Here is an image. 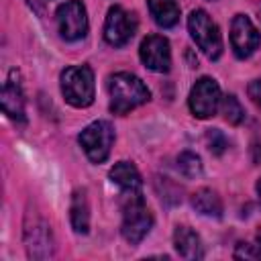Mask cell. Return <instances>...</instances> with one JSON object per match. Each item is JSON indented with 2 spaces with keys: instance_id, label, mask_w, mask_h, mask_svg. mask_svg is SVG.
Segmentation results:
<instances>
[{
  "instance_id": "cell-18",
  "label": "cell",
  "mask_w": 261,
  "mask_h": 261,
  "mask_svg": "<svg viewBox=\"0 0 261 261\" xmlns=\"http://www.w3.org/2000/svg\"><path fill=\"white\" fill-rule=\"evenodd\" d=\"M177 169H179V173H181L184 177L192 179V177H198V175L202 173V161H200V157H198L196 153L184 151V153H179V157H177Z\"/></svg>"
},
{
  "instance_id": "cell-2",
  "label": "cell",
  "mask_w": 261,
  "mask_h": 261,
  "mask_svg": "<svg viewBox=\"0 0 261 261\" xmlns=\"http://www.w3.org/2000/svg\"><path fill=\"white\" fill-rule=\"evenodd\" d=\"M153 226V216L143 202L141 192L122 194V226L120 232L126 243L139 245Z\"/></svg>"
},
{
  "instance_id": "cell-14",
  "label": "cell",
  "mask_w": 261,
  "mask_h": 261,
  "mask_svg": "<svg viewBox=\"0 0 261 261\" xmlns=\"http://www.w3.org/2000/svg\"><path fill=\"white\" fill-rule=\"evenodd\" d=\"M173 247L175 251L179 253V257L184 259H202L204 251H202V243H200V237L188 228V226H177L175 232H173Z\"/></svg>"
},
{
  "instance_id": "cell-7",
  "label": "cell",
  "mask_w": 261,
  "mask_h": 261,
  "mask_svg": "<svg viewBox=\"0 0 261 261\" xmlns=\"http://www.w3.org/2000/svg\"><path fill=\"white\" fill-rule=\"evenodd\" d=\"M190 110L196 118H210L220 104V88L212 77H200L190 92Z\"/></svg>"
},
{
  "instance_id": "cell-1",
  "label": "cell",
  "mask_w": 261,
  "mask_h": 261,
  "mask_svg": "<svg viewBox=\"0 0 261 261\" xmlns=\"http://www.w3.org/2000/svg\"><path fill=\"white\" fill-rule=\"evenodd\" d=\"M108 92H110V110L114 114H126L151 98L147 86L135 73L128 71L110 75Z\"/></svg>"
},
{
  "instance_id": "cell-6",
  "label": "cell",
  "mask_w": 261,
  "mask_h": 261,
  "mask_svg": "<svg viewBox=\"0 0 261 261\" xmlns=\"http://www.w3.org/2000/svg\"><path fill=\"white\" fill-rule=\"evenodd\" d=\"M55 18H57L59 35L65 41H77V39L86 37L88 14H86V6L80 0H69V2L61 4L55 12Z\"/></svg>"
},
{
  "instance_id": "cell-23",
  "label": "cell",
  "mask_w": 261,
  "mask_h": 261,
  "mask_svg": "<svg viewBox=\"0 0 261 261\" xmlns=\"http://www.w3.org/2000/svg\"><path fill=\"white\" fill-rule=\"evenodd\" d=\"M257 194H259V200H261V177H259V181H257Z\"/></svg>"
},
{
  "instance_id": "cell-10",
  "label": "cell",
  "mask_w": 261,
  "mask_h": 261,
  "mask_svg": "<svg viewBox=\"0 0 261 261\" xmlns=\"http://www.w3.org/2000/svg\"><path fill=\"white\" fill-rule=\"evenodd\" d=\"M141 61L151 69V71H167L171 65V51H169V43L165 37L161 35H151L141 43L139 49Z\"/></svg>"
},
{
  "instance_id": "cell-4",
  "label": "cell",
  "mask_w": 261,
  "mask_h": 261,
  "mask_svg": "<svg viewBox=\"0 0 261 261\" xmlns=\"http://www.w3.org/2000/svg\"><path fill=\"white\" fill-rule=\"evenodd\" d=\"M188 27L192 33V39L202 49V53L210 59H218L222 53V37L218 33V27L208 16L206 10H194L188 18Z\"/></svg>"
},
{
  "instance_id": "cell-15",
  "label": "cell",
  "mask_w": 261,
  "mask_h": 261,
  "mask_svg": "<svg viewBox=\"0 0 261 261\" xmlns=\"http://www.w3.org/2000/svg\"><path fill=\"white\" fill-rule=\"evenodd\" d=\"M69 216H71V226L75 232L86 234L90 228V208L86 200L84 190H75L71 196V206H69Z\"/></svg>"
},
{
  "instance_id": "cell-8",
  "label": "cell",
  "mask_w": 261,
  "mask_h": 261,
  "mask_svg": "<svg viewBox=\"0 0 261 261\" xmlns=\"http://www.w3.org/2000/svg\"><path fill=\"white\" fill-rule=\"evenodd\" d=\"M135 31H137V18L130 12H126L120 6H112L108 10L106 22H104V39L108 45L112 47L126 45L133 39Z\"/></svg>"
},
{
  "instance_id": "cell-22",
  "label": "cell",
  "mask_w": 261,
  "mask_h": 261,
  "mask_svg": "<svg viewBox=\"0 0 261 261\" xmlns=\"http://www.w3.org/2000/svg\"><path fill=\"white\" fill-rule=\"evenodd\" d=\"M255 253H257V259H261V230L257 232V237H255Z\"/></svg>"
},
{
  "instance_id": "cell-9",
  "label": "cell",
  "mask_w": 261,
  "mask_h": 261,
  "mask_svg": "<svg viewBox=\"0 0 261 261\" xmlns=\"http://www.w3.org/2000/svg\"><path fill=\"white\" fill-rule=\"evenodd\" d=\"M230 45L239 59H245L255 53L261 45V33L255 29L247 14H237L230 22Z\"/></svg>"
},
{
  "instance_id": "cell-19",
  "label": "cell",
  "mask_w": 261,
  "mask_h": 261,
  "mask_svg": "<svg viewBox=\"0 0 261 261\" xmlns=\"http://www.w3.org/2000/svg\"><path fill=\"white\" fill-rule=\"evenodd\" d=\"M222 114H224V118L230 124H241L243 118H245V110H243L241 102L232 94L230 96H224V100H222Z\"/></svg>"
},
{
  "instance_id": "cell-5",
  "label": "cell",
  "mask_w": 261,
  "mask_h": 261,
  "mask_svg": "<svg viewBox=\"0 0 261 261\" xmlns=\"http://www.w3.org/2000/svg\"><path fill=\"white\" fill-rule=\"evenodd\" d=\"M77 141L84 147V151H86L90 161L102 163L110 155V147L114 143V128L106 120H96V122L88 124L80 133Z\"/></svg>"
},
{
  "instance_id": "cell-20",
  "label": "cell",
  "mask_w": 261,
  "mask_h": 261,
  "mask_svg": "<svg viewBox=\"0 0 261 261\" xmlns=\"http://www.w3.org/2000/svg\"><path fill=\"white\" fill-rule=\"evenodd\" d=\"M206 145H208V149H210L214 155H222L224 149L228 147V141H226V137H224L218 128H210V130L206 133Z\"/></svg>"
},
{
  "instance_id": "cell-11",
  "label": "cell",
  "mask_w": 261,
  "mask_h": 261,
  "mask_svg": "<svg viewBox=\"0 0 261 261\" xmlns=\"http://www.w3.org/2000/svg\"><path fill=\"white\" fill-rule=\"evenodd\" d=\"M24 243L27 253L33 259H47L53 255V243H51V230L43 220H33V224H27L24 228Z\"/></svg>"
},
{
  "instance_id": "cell-13",
  "label": "cell",
  "mask_w": 261,
  "mask_h": 261,
  "mask_svg": "<svg viewBox=\"0 0 261 261\" xmlns=\"http://www.w3.org/2000/svg\"><path fill=\"white\" fill-rule=\"evenodd\" d=\"M110 179L122 190V194H137L141 192V186H143L137 167L128 161H118L110 169Z\"/></svg>"
},
{
  "instance_id": "cell-24",
  "label": "cell",
  "mask_w": 261,
  "mask_h": 261,
  "mask_svg": "<svg viewBox=\"0 0 261 261\" xmlns=\"http://www.w3.org/2000/svg\"><path fill=\"white\" fill-rule=\"evenodd\" d=\"M27 2H29V4H33V6H35V0H27Z\"/></svg>"
},
{
  "instance_id": "cell-12",
  "label": "cell",
  "mask_w": 261,
  "mask_h": 261,
  "mask_svg": "<svg viewBox=\"0 0 261 261\" xmlns=\"http://www.w3.org/2000/svg\"><path fill=\"white\" fill-rule=\"evenodd\" d=\"M2 110L8 118L16 122H24V94H22V86L16 69L10 71L2 88Z\"/></svg>"
},
{
  "instance_id": "cell-17",
  "label": "cell",
  "mask_w": 261,
  "mask_h": 261,
  "mask_svg": "<svg viewBox=\"0 0 261 261\" xmlns=\"http://www.w3.org/2000/svg\"><path fill=\"white\" fill-rule=\"evenodd\" d=\"M192 206L204 214V216H212V218H220L222 216V202L220 196L210 190V188H202L192 196Z\"/></svg>"
},
{
  "instance_id": "cell-3",
  "label": "cell",
  "mask_w": 261,
  "mask_h": 261,
  "mask_svg": "<svg viewBox=\"0 0 261 261\" xmlns=\"http://www.w3.org/2000/svg\"><path fill=\"white\" fill-rule=\"evenodd\" d=\"M61 94L75 106L86 108L94 102V73L88 65H71L61 73Z\"/></svg>"
},
{
  "instance_id": "cell-16",
  "label": "cell",
  "mask_w": 261,
  "mask_h": 261,
  "mask_svg": "<svg viewBox=\"0 0 261 261\" xmlns=\"http://www.w3.org/2000/svg\"><path fill=\"white\" fill-rule=\"evenodd\" d=\"M147 4L153 20L159 27L169 29L179 20V6L175 0H147Z\"/></svg>"
},
{
  "instance_id": "cell-21",
  "label": "cell",
  "mask_w": 261,
  "mask_h": 261,
  "mask_svg": "<svg viewBox=\"0 0 261 261\" xmlns=\"http://www.w3.org/2000/svg\"><path fill=\"white\" fill-rule=\"evenodd\" d=\"M247 92H249V98L253 100V104L261 110V80H253V82L249 84Z\"/></svg>"
}]
</instances>
